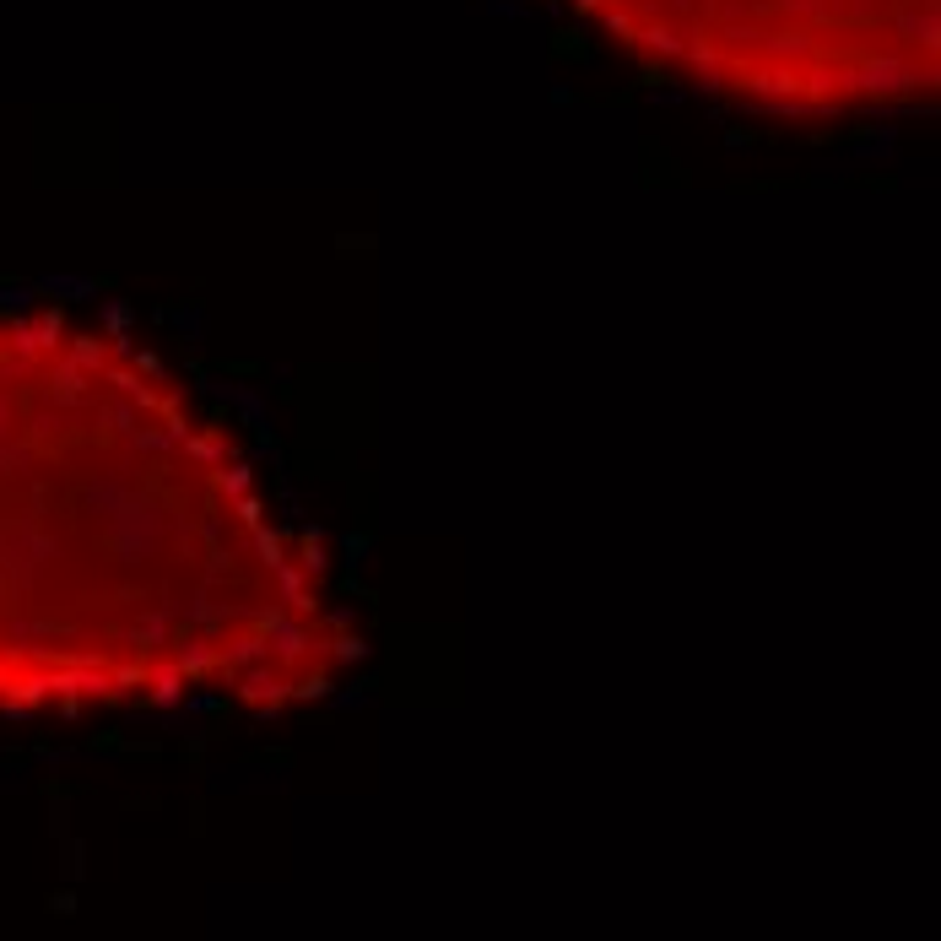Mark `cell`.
<instances>
[{
	"mask_svg": "<svg viewBox=\"0 0 941 941\" xmlns=\"http://www.w3.org/2000/svg\"><path fill=\"white\" fill-rule=\"evenodd\" d=\"M357 660L217 412L82 314L0 309V714H276Z\"/></svg>",
	"mask_w": 941,
	"mask_h": 941,
	"instance_id": "6da1fadb",
	"label": "cell"
},
{
	"mask_svg": "<svg viewBox=\"0 0 941 941\" xmlns=\"http://www.w3.org/2000/svg\"><path fill=\"white\" fill-rule=\"evenodd\" d=\"M639 71L779 119L914 109L941 82V0H558Z\"/></svg>",
	"mask_w": 941,
	"mask_h": 941,
	"instance_id": "7a4b0ae2",
	"label": "cell"
}]
</instances>
